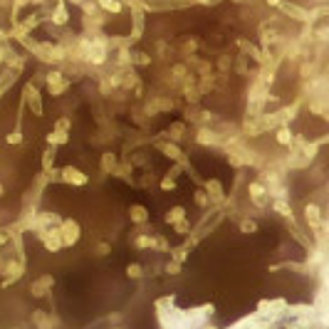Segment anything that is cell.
<instances>
[{"mask_svg": "<svg viewBox=\"0 0 329 329\" xmlns=\"http://www.w3.org/2000/svg\"><path fill=\"white\" fill-rule=\"evenodd\" d=\"M129 215H131V221H134V223H144V221H149V210H146L144 206H131V208H129Z\"/></svg>", "mask_w": 329, "mask_h": 329, "instance_id": "obj_11", "label": "cell"}, {"mask_svg": "<svg viewBox=\"0 0 329 329\" xmlns=\"http://www.w3.org/2000/svg\"><path fill=\"white\" fill-rule=\"evenodd\" d=\"M126 272H129V277H134V280H136V277L141 275V267H139V265H129V267H126Z\"/></svg>", "mask_w": 329, "mask_h": 329, "instance_id": "obj_15", "label": "cell"}, {"mask_svg": "<svg viewBox=\"0 0 329 329\" xmlns=\"http://www.w3.org/2000/svg\"><path fill=\"white\" fill-rule=\"evenodd\" d=\"M243 230H245V233H252V230H255V223H252V221H243Z\"/></svg>", "mask_w": 329, "mask_h": 329, "instance_id": "obj_16", "label": "cell"}, {"mask_svg": "<svg viewBox=\"0 0 329 329\" xmlns=\"http://www.w3.org/2000/svg\"><path fill=\"white\" fill-rule=\"evenodd\" d=\"M47 20H50L52 27H67V25H69L72 15H69V8H67V0H57L55 8H52L50 15H47Z\"/></svg>", "mask_w": 329, "mask_h": 329, "instance_id": "obj_2", "label": "cell"}, {"mask_svg": "<svg viewBox=\"0 0 329 329\" xmlns=\"http://www.w3.org/2000/svg\"><path fill=\"white\" fill-rule=\"evenodd\" d=\"M8 144H13V146L22 144V134H20V131H10V134H8Z\"/></svg>", "mask_w": 329, "mask_h": 329, "instance_id": "obj_14", "label": "cell"}, {"mask_svg": "<svg viewBox=\"0 0 329 329\" xmlns=\"http://www.w3.org/2000/svg\"><path fill=\"white\" fill-rule=\"evenodd\" d=\"M277 10H280L285 18H289L292 22H297V25H312V20H309V10H307L305 5L295 3V0H282Z\"/></svg>", "mask_w": 329, "mask_h": 329, "instance_id": "obj_1", "label": "cell"}, {"mask_svg": "<svg viewBox=\"0 0 329 329\" xmlns=\"http://www.w3.org/2000/svg\"><path fill=\"white\" fill-rule=\"evenodd\" d=\"M57 233H60L62 245H75L80 240V226H77V221H60Z\"/></svg>", "mask_w": 329, "mask_h": 329, "instance_id": "obj_4", "label": "cell"}, {"mask_svg": "<svg viewBox=\"0 0 329 329\" xmlns=\"http://www.w3.org/2000/svg\"><path fill=\"white\" fill-rule=\"evenodd\" d=\"M15 80H18V72H13V69L5 67V72L0 75V94H5V92L15 84Z\"/></svg>", "mask_w": 329, "mask_h": 329, "instance_id": "obj_8", "label": "cell"}, {"mask_svg": "<svg viewBox=\"0 0 329 329\" xmlns=\"http://www.w3.org/2000/svg\"><path fill=\"white\" fill-rule=\"evenodd\" d=\"M97 8L102 13H112V15H119L124 10V3L122 0H97Z\"/></svg>", "mask_w": 329, "mask_h": 329, "instance_id": "obj_6", "label": "cell"}, {"mask_svg": "<svg viewBox=\"0 0 329 329\" xmlns=\"http://www.w3.org/2000/svg\"><path fill=\"white\" fill-rule=\"evenodd\" d=\"M184 215H186V210H184V208H173V210L168 213V218H166V221H168V223H178Z\"/></svg>", "mask_w": 329, "mask_h": 329, "instance_id": "obj_13", "label": "cell"}, {"mask_svg": "<svg viewBox=\"0 0 329 329\" xmlns=\"http://www.w3.org/2000/svg\"><path fill=\"white\" fill-rule=\"evenodd\" d=\"M62 178L67 181V184H72V186H87V173H82L80 168H75V166H67V168H62Z\"/></svg>", "mask_w": 329, "mask_h": 329, "instance_id": "obj_5", "label": "cell"}, {"mask_svg": "<svg viewBox=\"0 0 329 329\" xmlns=\"http://www.w3.org/2000/svg\"><path fill=\"white\" fill-rule=\"evenodd\" d=\"M280 3H282V0H265V5H267V8H275V10L280 8Z\"/></svg>", "mask_w": 329, "mask_h": 329, "instance_id": "obj_17", "label": "cell"}, {"mask_svg": "<svg viewBox=\"0 0 329 329\" xmlns=\"http://www.w3.org/2000/svg\"><path fill=\"white\" fill-rule=\"evenodd\" d=\"M305 218H307V223H309L312 228H317V226H324V223H322V213H319V208H317L314 203L305 206Z\"/></svg>", "mask_w": 329, "mask_h": 329, "instance_id": "obj_7", "label": "cell"}, {"mask_svg": "<svg viewBox=\"0 0 329 329\" xmlns=\"http://www.w3.org/2000/svg\"><path fill=\"white\" fill-rule=\"evenodd\" d=\"M159 149H161L166 156H171L173 161H178V159H181V151H178V146H176V144H159Z\"/></svg>", "mask_w": 329, "mask_h": 329, "instance_id": "obj_12", "label": "cell"}, {"mask_svg": "<svg viewBox=\"0 0 329 329\" xmlns=\"http://www.w3.org/2000/svg\"><path fill=\"white\" fill-rule=\"evenodd\" d=\"M277 144H280V146H292V144H295V134L289 131L287 124L277 129Z\"/></svg>", "mask_w": 329, "mask_h": 329, "instance_id": "obj_10", "label": "cell"}, {"mask_svg": "<svg viewBox=\"0 0 329 329\" xmlns=\"http://www.w3.org/2000/svg\"><path fill=\"white\" fill-rule=\"evenodd\" d=\"M22 99L27 102V106H30V112H32L35 117H42V112H45V106H42V99H40V89H38V87H35L32 82H27V84H25Z\"/></svg>", "mask_w": 329, "mask_h": 329, "instance_id": "obj_3", "label": "cell"}, {"mask_svg": "<svg viewBox=\"0 0 329 329\" xmlns=\"http://www.w3.org/2000/svg\"><path fill=\"white\" fill-rule=\"evenodd\" d=\"M67 141H69V136H67L64 129H55V131L47 134V144H50V146H62V144H67Z\"/></svg>", "mask_w": 329, "mask_h": 329, "instance_id": "obj_9", "label": "cell"}]
</instances>
